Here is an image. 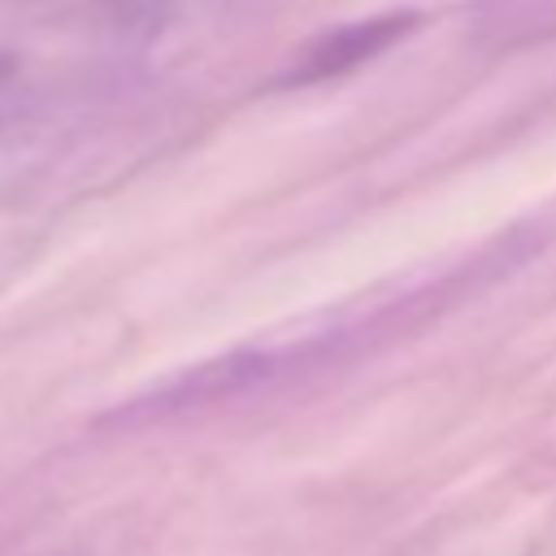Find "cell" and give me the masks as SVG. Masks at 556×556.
<instances>
[{
	"label": "cell",
	"instance_id": "6da1fadb",
	"mask_svg": "<svg viewBox=\"0 0 556 556\" xmlns=\"http://www.w3.org/2000/svg\"><path fill=\"white\" fill-rule=\"evenodd\" d=\"M413 17H382V22H365V26H348V30H334V35H326L308 56H304V65H300V83L304 78H326V74H343V70H352V65H361V61H369L378 48H387L404 26H408Z\"/></svg>",
	"mask_w": 556,
	"mask_h": 556
}]
</instances>
